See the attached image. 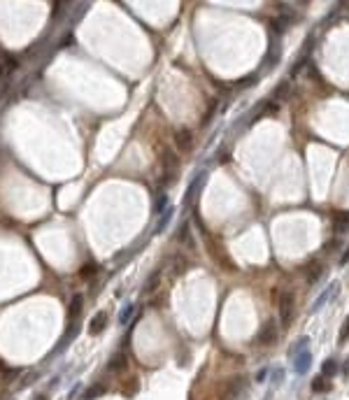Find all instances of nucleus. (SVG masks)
<instances>
[{"instance_id":"nucleus-5","label":"nucleus","mask_w":349,"mask_h":400,"mask_svg":"<svg viewBox=\"0 0 349 400\" xmlns=\"http://www.w3.org/2000/svg\"><path fill=\"white\" fill-rule=\"evenodd\" d=\"M338 291H340V284H338V282H333V284H328V286H326V289H323V291H322V295H319V298L314 300V305H312V312H319V310H322L323 305H326V300H328L331 295H338Z\"/></svg>"},{"instance_id":"nucleus-38","label":"nucleus","mask_w":349,"mask_h":400,"mask_svg":"<svg viewBox=\"0 0 349 400\" xmlns=\"http://www.w3.org/2000/svg\"><path fill=\"white\" fill-rule=\"evenodd\" d=\"M266 400H270V398H266Z\"/></svg>"},{"instance_id":"nucleus-23","label":"nucleus","mask_w":349,"mask_h":400,"mask_svg":"<svg viewBox=\"0 0 349 400\" xmlns=\"http://www.w3.org/2000/svg\"><path fill=\"white\" fill-rule=\"evenodd\" d=\"M254 81H256V75H249L244 80H238L235 84H238V89H249V86H254Z\"/></svg>"},{"instance_id":"nucleus-10","label":"nucleus","mask_w":349,"mask_h":400,"mask_svg":"<svg viewBox=\"0 0 349 400\" xmlns=\"http://www.w3.org/2000/svg\"><path fill=\"white\" fill-rule=\"evenodd\" d=\"M207 177V172H198L196 177L191 179V184H188V188H187V196H184V205H188V203H193V198H196V191H198V187H200V182Z\"/></svg>"},{"instance_id":"nucleus-15","label":"nucleus","mask_w":349,"mask_h":400,"mask_svg":"<svg viewBox=\"0 0 349 400\" xmlns=\"http://www.w3.org/2000/svg\"><path fill=\"white\" fill-rule=\"evenodd\" d=\"M135 310H137V307H135L133 302H126L124 307H121V312H119V323H121V326H126V323H128V321L133 319Z\"/></svg>"},{"instance_id":"nucleus-17","label":"nucleus","mask_w":349,"mask_h":400,"mask_svg":"<svg viewBox=\"0 0 349 400\" xmlns=\"http://www.w3.org/2000/svg\"><path fill=\"white\" fill-rule=\"evenodd\" d=\"M338 370H340V368H338V363H335L333 358H326V361L322 363V374L326 377V379H328V377H335Z\"/></svg>"},{"instance_id":"nucleus-4","label":"nucleus","mask_w":349,"mask_h":400,"mask_svg":"<svg viewBox=\"0 0 349 400\" xmlns=\"http://www.w3.org/2000/svg\"><path fill=\"white\" fill-rule=\"evenodd\" d=\"M323 275V266L322 261H310L307 266H305V279H307V284H317Z\"/></svg>"},{"instance_id":"nucleus-6","label":"nucleus","mask_w":349,"mask_h":400,"mask_svg":"<svg viewBox=\"0 0 349 400\" xmlns=\"http://www.w3.org/2000/svg\"><path fill=\"white\" fill-rule=\"evenodd\" d=\"M310 365H312V354H310L307 349L298 351V356H295V363H294V370H295V373H298V374H307Z\"/></svg>"},{"instance_id":"nucleus-28","label":"nucleus","mask_w":349,"mask_h":400,"mask_svg":"<svg viewBox=\"0 0 349 400\" xmlns=\"http://www.w3.org/2000/svg\"><path fill=\"white\" fill-rule=\"evenodd\" d=\"M17 65H19L17 58H14V56H7V61H5V70H7V72L17 70Z\"/></svg>"},{"instance_id":"nucleus-34","label":"nucleus","mask_w":349,"mask_h":400,"mask_svg":"<svg viewBox=\"0 0 349 400\" xmlns=\"http://www.w3.org/2000/svg\"><path fill=\"white\" fill-rule=\"evenodd\" d=\"M80 391H81V384H75V389L70 391V400H75V396H77Z\"/></svg>"},{"instance_id":"nucleus-8","label":"nucleus","mask_w":349,"mask_h":400,"mask_svg":"<svg viewBox=\"0 0 349 400\" xmlns=\"http://www.w3.org/2000/svg\"><path fill=\"white\" fill-rule=\"evenodd\" d=\"M175 144H177L179 151H191V147H193V135H191V131H188V128L177 131V135H175Z\"/></svg>"},{"instance_id":"nucleus-12","label":"nucleus","mask_w":349,"mask_h":400,"mask_svg":"<svg viewBox=\"0 0 349 400\" xmlns=\"http://www.w3.org/2000/svg\"><path fill=\"white\" fill-rule=\"evenodd\" d=\"M279 58H282V49H279L275 42H270V49H268V56H266V61H263V65H266V70H272L275 65L279 63Z\"/></svg>"},{"instance_id":"nucleus-37","label":"nucleus","mask_w":349,"mask_h":400,"mask_svg":"<svg viewBox=\"0 0 349 400\" xmlns=\"http://www.w3.org/2000/svg\"><path fill=\"white\" fill-rule=\"evenodd\" d=\"M35 400H47V398H45V396H37V398H35Z\"/></svg>"},{"instance_id":"nucleus-30","label":"nucleus","mask_w":349,"mask_h":400,"mask_svg":"<svg viewBox=\"0 0 349 400\" xmlns=\"http://www.w3.org/2000/svg\"><path fill=\"white\" fill-rule=\"evenodd\" d=\"M96 270H98L96 266H84V267H81L80 275H81V277H91V275H96Z\"/></svg>"},{"instance_id":"nucleus-36","label":"nucleus","mask_w":349,"mask_h":400,"mask_svg":"<svg viewBox=\"0 0 349 400\" xmlns=\"http://www.w3.org/2000/svg\"><path fill=\"white\" fill-rule=\"evenodd\" d=\"M345 377L349 379V358H347V363H345Z\"/></svg>"},{"instance_id":"nucleus-19","label":"nucleus","mask_w":349,"mask_h":400,"mask_svg":"<svg viewBox=\"0 0 349 400\" xmlns=\"http://www.w3.org/2000/svg\"><path fill=\"white\" fill-rule=\"evenodd\" d=\"M312 391L314 393H326V391H331V384L326 382V377H317V379H312Z\"/></svg>"},{"instance_id":"nucleus-32","label":"nucleus","mask_w":349,"mask_h":400,"mask_svg":"<svg viewBox=\"0 0 349 400\" xmlns=\"http://www.w3.org/2000/svg\"><path fill=\"white\" fill-rule=\"evenodd\" d=\"M349 263V247H345V254L340 256V266H347Z\"/></svg>"},{"instance_id":"nucleus-20","label":"nucleus","mask_w":349,"mask_h":400,"mask_svg":"<svg viewBox=\"0 0 349 400\" xmlns=\"http://www.w3.org/2000/svg\"><path fill=\"white\" fill-rule=\"evenodd\" d=\"M159 279H161V270H154V275L147 279V284H144V291L147 293H152V291H156V286H159Z\"/></svg>"},{"instance_id":"nucleus-26","label":"nucleus","mask_w":349,"mask_h":400,"mask_svg":"<svg viewBox=\"0 0 349 400\" xmlns=\"http://www.w3.org/2000/svg\"><path fill=\"white\" fill-rule=\"evenodd\" d=\"M188 267V261L187 258H177V263H175V275H182V272H187Z\"/></svg>"},{"instance_id":"nucleus-29","label":"nucleus","mask_w":349,"mask_h":400,"mask_svg":"<svg viewBox=\"0 0 349 400\" xmlns=\"http://www.w3.org/2000/svg\"><path fill=\"white\" fill-rule=\"evenodd\" d=\"M305 63H307V61H305V58H300V61H295V63H294V68H291V75H294V77H295V75H298V72H303Z\"/></svg>"},{"instance_id":"nucleus-11","label":"nucleus","mask_w":349,"mask_h":400,"mask_svg":"<svg viewBox=\"0 0 349 400\" xmlns=\"http://www.w3.org/2000/svg\"><path fill=\"white\" fill-rule=\"evenodd\" d=\"M333 233H349V212H338L333 216Z\"/></svg>"},{"instance_id":"nucleus-7","label":"nucleus","mask_w":349,"mask_h":400,"mask_svg":"<svg viewBox=\"0 0 349 400\" xmlns=\"http://www.w3.org/2000/svg\"><path fill=\"white\" fill-rule=\"evenodd\" d=\"M294 24H295L294 14H279L277 19H272V21H270V26H272V30H275V33H287Z\"/></svg>"},{"instance_id":"nucleus-22","label":"nucleus","mask_w":349,"mask_h":400,"mask_svg":"<svg viewBox=\"0 0 349 400\" xmlns=\"http://www.w3.org/2000/svg\"><path fill=\"white\" fill-rule=\"evenodd\" d=\"M103 391H105V386H103V384H98L96 389L91 386L89 391L84 393V398H81V400H93V398H98V396H100V393H103Z\"/></svg>"},{"instance_id":"nucleus-33","label":"nucleus","mask_w":349,"mask_h":400,"mask_svg":"<svg viewBox=\"0 0 349 400\" xmlns=\"http://www.w3.org/2000/svg\"><path fill=\"white\" fill-rule=\"evenodd\" d=\"M266 377H268V370H259V373H256V382H263Z\"/></svg>"},{"instance_id":"nucleus-27","label":"nucleus","mask_w":349,"mask_h":400,"mask_svg":"<svg viewBox=\"0 0 349 400\" xmlns=\"http://www.w3.org/2000/svg\"><path fill=\"white\" fill-rule=\"evenodd\" d=\"M349 340V317L345 319V323H342V330H340V342H347Z\"/></svg>"},{"instance_id":"nucleus-24","label":"nucleus","mask_w":349,"mask_h":400,"mask_svg":"<svg viewBox=\"0 0 349 400\" xmlns=\"http://www.w3.org/2000/svg\"><path fill=\"white\" fill-rule=\"evenodd\" d=\"M216 103H219V100H212V103H210L205 116H203V124H210V121H212V116H215V112H216Z\"/></svg>"},{"instance_id":"nucleus-13","label":"nucleus","mask_w":349,"mask_h":400,"mask_svg":"<svg viewBox=\"0 0 349 400\" xmlns=\"http://www.w3.org/2000/svg\"><path fill=\"white\" fill-rule=\"evenodd\" d=\"M172 214H175V207H168L165 212H161V219H159V223H156V228H154V235H159V233H163L165 228H168V223L172 221Z\"/></svg>"},{"instance_id":"nucleus-2","label":"nucleus","mask_w":349,"mask_h":400,"mask_svg":"<svg viewBox=\"0 0 349 400\" xmlns=\"http://www.w3.org/2000/svg\"><path fill=\"white\" fill-rule=\"evenodd\" d=\"M259 345L263 347H270V345H275V340H277V321L275 319H268L259 330Z\"/></svg>"},{"instance_id":"nucleus-14","label":"nucleus","mask_w":349,"mask_h":400,"mask_svg":"<svg viewBox=\"0 0 349 400\" xmlns=\"http://www.w3.org/2000/svg\"><path fill=\"white\" fill-rule=\"evenodd\" d=\"M289 93H291V84H289L287 80H284V81H279L277 86H275V91H272V96H275V100H279V103H284V100L289 98Z\"/></svg>"},{"instance_id":"nucleus-16","label":"nucleus","mask_w":349,"mask_h":400,"mask_svg":"<svg viewBox=\"0 0 349 400\" xmlns=\"http://www.w3.org/2000/svg\"><path fill=\"white\" fill-rule=\"evenodd\" d=\"M81 310H84V298H81V295L77 293V295H75V298H72V302H70V310H68V317H70V319H72V317L77 319V317H80V314H81Z\"/></svg>"},{"instance_id":"nucleus-35","label":"nucleus","mask_w":349,"mask_h":400,"mask_svg":"<svg viewBox=\"0 0 349 400\" xmlns=\"http://www.w3.org/2000/svg\"><path fill=\"white\" fill-rule=\"evenodd\" d=\"M282 379H284V373H282V370H277V373H275V382H282Z\"/></svg>"},{"instance_id":"nucleus-21","label":"nucleus","mask_w":349,"mask_h":400,"mask_svg":"<svg viewBox=\"0 0 349 400\" xmlns=\"http://www.w3.org/2000/svg\"><path fill=\"white\" fill-rule=\"evenodd\" d=\"M168 207H170V203H168V196H165V193H161V196H159V200L154 203V214L165 212Z\"/></svg>"},{"instance_id":"nucleus-31","label":"nucleus","mask_w":349,"mask_h":400,"mask_svg":"<svg viewBox=\"0 0 349 400\" xmlns=\"http://www.w3.org/2000/svg\"><path fill=\"white\" fill-rule=\"evenodd\" d=\"M338 247H340V244H338V240H331V242H326V247H323V249H326V254H333V249H338Z\"/></svg>"},{"instance_id":"nucleus-1","label":"nucleus","mask_w":349,"mask_h":400,"mask_svg":"<svg viewBox=\"0 0 349 400\" xmlns=\"http://www.w3.org/2000/svg\"><path fill=\"white\" fill-rule=\"evenodd\" d=\"M279 321H282V326L287 328L291 319H294V310H295V295L294 291H282L279 293Z\"/></svg>"},{"instance_id":"nucleus-18","label":"nucleus","mask_w":349,"mask_h":400,"mask_svg":"<svg viewBox=\"0 0 349 400\" xmlns=\"http://www.w3.org/2000/svg\"><path fill=\"white\" fill-rule=\"evenodd\" d=\"M107 368H109V370H112V373H121V370H124V368H126V354H116L114 358L109 361V365H107Z\"/></svg>"},{"instance_id":"nucleus-25","label":"nucleus","mask_w":349,"mask_h":400,"mask_svg":"<svg viewBox=\"0 0 349 400\" xmlns=\"http://www.w3.org/2000/svg\"><path fill=\"white\" fill-rule=\"evenodd\" d=\"M307 345H310V338H300L298 342H295V347L291 349V356H295V351H303V349H307Z\"/></svg>"},{"instance_id":"nucleus-9","label":"nucleus","mask_w":349,"mask_h":400,"mask_svg":"<svg viewBox=\"0 0 349 400\" xmlns=\"http://www.w3.org/2000/svg\"><path fill=\"white\" fill-rule=\"evenodd\" d=\"M105 326H107V312H96V317L89 323V333L91 335H100L105 330Z\"/></svg>"},{"instance_id":"nucleus-3","label":"nucleus","mask_w":349,"mask_h":400,"mask_svg":"<svg viewBox=\"0 0 349 400\" xmlns=\"http://www.w3.org/2000/svg\"><path fill=\"white\" fill-rule=\"evenodd\" d=\"M244 386H247V379H244V377H233V379H228L224 386V400H235L242 391H244Z\"/></svg>"}]
</instances>
